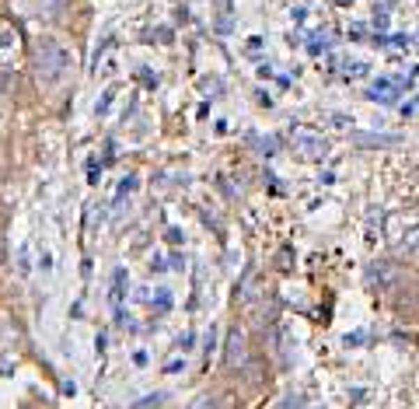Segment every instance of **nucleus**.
<instances>
[{"instance_id":"nucleus-1","label":"nucleus","mask_w":419,"mask_h":409,"mask_svg":"<svg viewBox=\"0 0 419 409\" xmlns=\"http://www.w3.org/2000/svg\"><path fill=\"white\" fill-rule=\"evenodd\" d=\"M63 67H67V56H63V49H60L53 39H42V43H39V77H46V81H56V77L63 74Z\"/></svg>"},{"instance_id":"nucleus-2","label":"nucleus","mask_w":419,"mask_h":409,"mask_svg":"<svg viewBox=\"0 0 419 409\" xmlns=\"http://www.w3.org/2000/svg\"><path fill=\"white\" fill-rule=\"evenodd\" d=\"M228 360H231V364L245 360V339H242V336H231V353H228Z\"/></svg>"}]
</instances>
